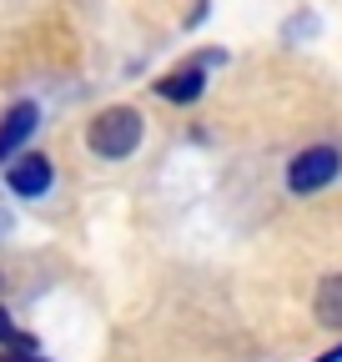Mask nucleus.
Here are the masks:
<instances>
[{"label": "nucleus", "instance_id": "nucleus-6", "mask_svg": "<svg viewBox=\"0 0 342 362\" xmlns=\"http://www.w3.org/2000/svg\"><path fill=\"white\" fill-rule=\"evenodd\" d=\"M312 317L322 327H342V277H322V287L312 297Z\"/></svg>", "mask_w": 342, "mask_h": 362}, {"label": "nucleus", "instance_id": "nucleus-9", "mask_svg": "<svg viewBox=\"0 0 342 362\" xmlns=\"http://www.w3.org/2000/svg\"><path fill=\"white\" fill-rule=\"evenodd\" d=\"M11 226H16V216H11L6 206H0V242H6V237H11Z\"/></svg>", "mask_w": 342, "mask_h": 362}, {"label": "nucleus", "instance_id": "nucleus-5", "mask_svg": "<svg viewBox=\"0 0 342 362\" xmlns=\"http://www.w3.org/2000/svg\"><path fill=\"white\" fill-rule=\"evenodd\" d=\"M201 90H206V66H201V61H191V66H182V71H166V76L156 81V96L171 101V106H191Z\"/></svg>", "mask_w": 342, "mask_h": 362}, {"label": "nucleus", "instance_id": "nucleus-1", "mask_svg": "<svg viewBox=\"0 0 342 362\" xmlns=\"http://www.w3.org/2000/svg\"><path fill=\"white\" fill-rule=\"evenodd\" d=\"M141 136H146V121H141L136 106H106L91 126H86V146H91V156H101V161H126V156H136Z\"/></svg>", "mask_w": 342, "mask_h": 362}, {"label": "nucleus", "instance_id": "nucleus-4", "mask_svg": "<svg viewBox=\"0 0 342 362\" xmlns=\"http://www.w3.org/2000/svg\"><path fill=\"white\" fill-rule=\"evenodd\" d=\"M35 126H40V111L30 101H16L6 116H0V166L25 151V141L35 136Z\"/></svg>", "mask_w": 342, "mask_h": 362}, {"label": "nucleus", "instance_id": "nucleus-10", "mask_svg": "<svg viewBox=\"0 0 342 362\" xmlns=\"http://www.w3.org/2000/svg\"><path fill=\"white\" fill-rule=\"evenodd\" d=\"M317 362H342V342H337V347H332V352H322V357H317Z\"/></svg>", "mask_w": 342, "mask_h": 362}, {"label": "nucleus", "instance_id": "nucleus-3", "mask_svg": "<svg viewBox=\"0 0 342 362\" xmlns=\"http://www.w3.org/2000/svg\"><path fill=\"white\" fill-rule=\"evenodd\" d=\"M51 181H56V166H51V156H40V151H20V156L6 161V187H11V197L35 202V197L51 192Z\"/></svg>", "mask_w": 342, "mask_h": 362}, {"label": "nucleus", "instance_id": "nucleus-2", "mask_svg": "<svg viewBox=\"0 0 342 362\" xmlns=\"http://www.w3.org/2000/svg\"><path fill=\"white\" fill-rule=\"evenodd\" d=\"M337 176H342V151L337 146H307V151H297L287 161V192L292 197H312V192L332 187Z\"/></svg>", "mask_w": 342, "mask_h": 362}, {"label": "nucleus", "instance_id": "nucleus-7", "mask_svg": "<svg viewBox=\"0 0 342 362\" xmlns=\"http://www.w3.org/2000/svg\"><path fill=\"white\" fill-rule=\"evenodd\" d=\"M0 347H6V352H11V347H25V352L35 347V342H30V337L11 322V312H6V307H0Z\"/></svg>", "mask_w": 342, "mask_h": 362}, {"label": "nucleus", "instance_id": "nucleus-8", "mask_svg": "<svg viewBox=\"0 0 342 362\" xmlns=\"http://www.w3.org/2000/svg\"><path fill=\"white\" fill-rule=\"evenodd\" d=\"M0 362H51V357H40L35 347L25 352V347H11V352H0Z\"/></svg>", "mask_w": 342, "mask_h": 362}]
</instances>
